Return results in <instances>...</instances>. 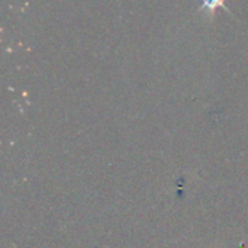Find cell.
Segmentation results:
<instances>
[{"label": "cell", "mask_w": 248, "mask_h": 248, "mask_svg": "<svg viewBox=\"0 0 248 248\" xmlns=\"http://www.w3.org/2000/svg\"><path fill=\"white\" fill-rule=\"evenodd\" d=\"M225 1L227 0H202V9L208 12L211 19L215 17V13L219 7H222L224 10H227L231 15V10H228V7L225 6Z\"/></svg>", "instance_id": "obj_1"}]
</instances>
